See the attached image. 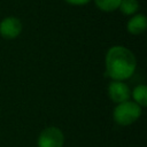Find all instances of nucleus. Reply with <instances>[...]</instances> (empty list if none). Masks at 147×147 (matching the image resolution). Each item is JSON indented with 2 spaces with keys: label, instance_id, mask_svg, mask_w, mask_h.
Here are the masks:
<instances>
[{
  "label": "nucleus",
  "instance_id": "nucleus-7",
  "mask_svg": "<svg viewBox=\"0 0 147 147\" xmlns=\"http://www.w3.org/2000/svg\"><path fill=\"white\" fill-rule=\"evenodd\" d=\"M131 96L133 99V102H136L141 108H145L147 106V86L144 84L137 85L132 90Z\"/></svg>",
  "mask_w": 147,
  "mask_h": 147
},
{
  "label": "nucleus",
  "instance_id": "nucleus-5",
  "mask_svg": "<svg viewBox=\"0 0 147 147\" xmlns=\"http://www.w3.org/2000/svg\"><path fill=\"white\" fill-rule=\"evenodd\" d=\"M22 22L17 17L8 16L0 22V36L5 39H15L22 32Z\"/></svg>",
  "mask_w": 147,
  "mask_h": 147
},
{
  "label": "nucleus",
  "instance_id": "nucleus-9",
  "mask_svg": "<svg viewBox=\"0 0 147 147\" xmlns=\"http://www.w3.org/2000/svg\"><path fill=\"white\" fill-rule=\"evenodd\" d=\"M119 2L121 0H94L95 6L100 10L106 11V13H110V11L118 9Z\"/></svg>",
  "mask_w": 147,
  "mask_h": 147
},
{
  "label": "nucleus",
  "instance_id": "nucleus-1",
  "mask_svg": "<svg viewBox=\"0 0 147 147\" xmlns=\"http://www.w3.org/2000/svg\"><path fill=\"white\" fill-rule=\"evenodd\" d=\"M105 65L106 72L111 80L125 82L133 76L137 69V60L131 49L116 45L107 51Z\"/></svg>",
  "mask_w": 147,
  "mask_h": 147
},
{
  "label": "nucleus",
  "instance_id": "nucleus-4",
  "mask_svg": "<svg viewBox=\"0 0 147 147\" xmlns=\"http://www.w3.org/2000/svg\"><path fill=\"white\" fill-rule=\"evenodd\" d=\"M108 96L115 103H122L130 100L131 90L125 82L111 80L108 85Z\"/></svg>",
  "mask_w": 147,
  "mask_h": 147
},
{
  "label": "nucleus",
  "instance_id": "nucleus-2",
  "mask_svg": "<svg viewBox=\"0 0 147 147\" xmlns=\"http://www.w3.org/2000/svg\"><path fill=\"white\" fill-rule=\"evenodd\" d=\"M142 113V108L136 102L127 100L122 103H117L113 111V118L116 124L121 126H129L137 122Z\"/></svg>",
  "mask_w": 147,
  "mask_h": 147
},
{
  "label": "nucleus",
  "instance_id": "nucleus-8",
  "mask_svg": "<svg viewBox=\"0 0 147 147\" xmlns=\"http://www.w3.org/2000/svg\"><path fill=\"white\" fill-rule=\"evenodd\" d=\"M139 8H140V5L138 0H121L118 6V9L125 16H132L137 14Z\"/></svg>",
  "mask_w": 147,
  "mask_h": 147
},
{
  "label": "nucleus",
  "instance_id": "nucleus-6",
  "mask_svg": "<svg viewBox=\"0 0 147 147\" xmlns=\"http://www.w3.org/2000/svg\"><path fill=\"white\" fill-rule=\"evenodd\" d=\"M147 29V18L144 14H134L130 17L126 23V30L130 34L138 36L146 31Z\"/></svg>",
  "mask_w": 147,
  "mask_h": 147
},
{
  "label": "nucleus",
  "instance_id": "nucleus-3",
  "mask_svg": "<svg viewBox=\"0 0 147 147\" xmlns=\"http://www.w3.org/2000/svg\"><path fill=\"white\" fill-rule=\"evenodd\" d=\"M64 134L61 129L56 126H48L44 129L37 139L38 147H63Z\"/></svg>",
  "mask_w": 147,
  "mask_h": 147
},
{
  "label": "nucleus",
  "instance_id": "nucleus-10",
  "mask_svg": "<svg viewBox=\"0 0 147 147\" xmlns=\"http://www.w3.org/2000/svg\"><path fill=\"white\" fill-rule=\"evenodd\" d=\"M64 1L72 6H84V5H87L91 0H64Z\"/></svg>",
  "mask_w": 147,
  "mask_h": 147
}]
</instances>
